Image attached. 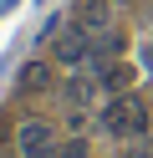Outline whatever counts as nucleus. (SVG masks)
<instances>
[{
    "label": "nucleus",
    "mask_w": 153,
    "mask_h": 158,
    "mask_svg": "<svg viewBox=\"0 0 153 158\" xmlns=\"http://www.w3.org/2000/svg\"><path fill=\"white\" fill-rule=\"evenodd\" d=\"M10 143H15L20 158H51V153L61 148V127L51 123V117H20Z\"/></svg>",
    "instance_id": "f03ea898"
},
{
    "label": "nucleus",
    "mask_w": 153,
    "mask_h": 158,
    "mask_svg": "<svg viewBox=\"0 0 153 158\" xmlns=\"http://www.w3.org/2000/svg\"><path fill=\"white\" fill-rule=\"evenodd\" d=\"M15 5H20V0H0V21H5V15H15Z\"/></svg>",
    "instance_id": "9b49d317"
},
{
    "label": "nucleus",
    "mask_w": 153,
    "mask_h": 158,
    "mask_svg": "<svg viewBox=\"0 0 153 158\" xmlns=\"http://www.w3.org/2000/svg\"><path fill=\"white\" fill-rule=\"evenodd\" d=\"M36 5H46V0H36Z\"/></svg>",
    "instance_id": "2eb2a0df"
},
{
    "label": "nucleus",
    "mask_w": 153,
    "mask_h": 158,
    "mask_svg": "<svg viewBox=\"0 0 153 158\" xmlns=\"http://www.w3.org/2000/svg\"><path fill=\"white\" fill-rule=\"evenodd\" d=\"M61 26H66V21H61V15H56V10H51V15H46V21H41V26H36V41H51V36H56V31H61Z\"/></svg>",
    "instance_id": "1a4fd4ad"
},
{
    "label": "nucleus",
    "mask_w": 153,
    "mask_h": 158,
    "mask_svg": "<svg viewBox=\"0 0 153 158\" xmlns=\"http://www.w3.org/2000/svg\"><path fill=\"white\" fill-rule=\"evenodd\" d=\"M153 123L148 102H143L138 92H122V97H107V102L97 107V127L107 138H122V143H133V138H143Z\"/></svg>",
    "instance_id": "f257e3e1"
},
{
    "label": "nucleus",
    "mask_w": 153,
    "mask_h": 158,
    "mask_svg": "<svg viewBox=\"0 0 153 158\" xmlns=\"http://www.w3.org/2000/svg\"><path fill=\"white\" fill-rule=\"evenodd\" d=\"M97 72V82H102V97H122V92H133V82H138V66L133 61H102V66H92Z\"/></svg>",
    "instance_id": "423d86ee"
},
{
    "label": "nucleus",
    "mask_w": 153,
    "mask_h": 158,
    "mask_svg": "<svg viewBox=\"0 0 153 158\" xmlns=\"http://www.w3.org/2000/svg\"><path fill=\"white\" fill-rule=\"evenodd\" d=\"M77 26H87L92 36H97V31H107V26H112L107 0H77Z\"/></svg>",
    "instance_id": "0eeeda50"
},
{
    "label": "nucleus",
    "mask_w": 153,
    "mask_h": 158,
    "mask_svg": "<svg viewBox=\"0 0 153 158\" xmlns=\"http://www.w3.org/2000/svg\"><path fill=\"white\" fill-rule=\"evenodd\" d=\"M87 138H61V148H56V153H51V158H87Z\"/></svg>",
    "instance_id": "6e6552de"
},
{
    "label": "nucleus",
    "mask_w": 153,
    "mask_h": 158,
    "mask_svg": "<svg viewBox=\"0 0 153 158\" xmlns=\"http://www.w3.org/2000/svg\"><path fill=\"white\" fill-rule=\"evenodd\" d=\"M143 72H153V46H143Z\"/></svg>",
    "instance_id": "ddd939ff"
},
{
    "label": "nucleus",
    "mask_w": 153,
    "mask_h": 158,
    "mask_svg": "<svg viewBox=\"0 0 153 158\" xmlns=\"http://www.w3.org/2000/svg\"><path fill=\"white\" fill-rule=\"evenodd\" d=\"M0 92H5V72H0Z\"/></svg>",
    "instance_id": "4468645a"
},
{
    "label": "nucleus",
    "mask_w": 153,
    "mask_h": 158,
    "mask_svg": "<svg viewBox=\"0 0 153 158\" xmlns=\"http://www.w3.org/2000/svg\"><path fill=\"white\" fill-rule=\"evenodd\" d=\"M56 87H61V82H56V61H51V56H31V61L15 66V97H20V102L51 97Z\"/></svg>",
    "instance_id": "20e7f679"
},
{
    "label": "nucleus",
    "mask_w": 153,
    "mask_h": 158,
    "mask_svg": "<svg viewBox=\"0 0 153 158\" xmlns=\"http://www.w3.org/2000/svg\"><path fill=\"white\" fill-rule=\"evenodd\" d=\"M46 46H51V61H56L61 72H82V66L92 61V31H87V26H77V21L61 26Z\"/></svg>",
    "instance_id": "7ed1b4c3"
},
{
    "label": "nucleus",
    "mask_w": 153,
    "mask_h": 158,
    "mask_svg": "<svg viewBox=\"0 0 153 158\" xmlns=\"http://www.w3.org/2000/svg\"><path fill=\"white\" fill-rule=\"evenodd\" d=\"M122 158H153V143H148V138H133V143H128V153H122Z\"/></svg>",
    "instance_id": "9d476101"
},
{
    "label": "nucleus",
    "mask_w": 153,
    "mask_h": 158,
    "mask_svg": "<svg viewBox=\"0 0 153 158\" xmlns=\"http://www.w3.org/2000/svg\"><path fill=\"white\" fill-rule=\"evenodd\" d=\"M5 138H15V123H5V117H0V143H5Z\"/></svg>",
    "instance_id": "f8f14e48"
},
{
    "label": "nucleus",
    "mask_w": 153,
    "mask_h": 158,
    "mask_svg": "<svg viewBox=\"0 0 153 158\" xmlns=\"http://www.w3.org/2000/svg\"><path fill=\"white\" fill-rule=\"evenodd\" d=\"M61 97H66L71 112H97V107H102V82H97V72H92V66L71 72L66 82H61Z\"/></svg>",
    "instance_id": "39448f33"
}]
</instances>
